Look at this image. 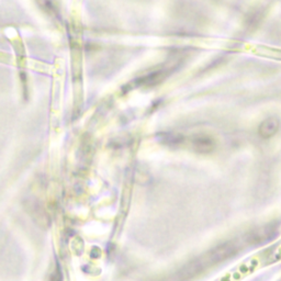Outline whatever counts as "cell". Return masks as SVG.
I'll list each match as a JSON object with an SVG mask.
<instances>
[{"instance_id": "1", "label": "cell", "mask_w": 281, "mask_h": 281, "mask_svg": "<svg viewBox=\"0 0 281 281\" xmlns=\"http://www.w3.org/2000/svg\"><path fill=\"white\" fill-rule=\"evenodd\" d=\"M278 128H279V121L277 120V119L269 118L260 125L259 134L263 137H265V139H268V137L276 134V132L278 131Z\"/></svg>"}]
</instances>
